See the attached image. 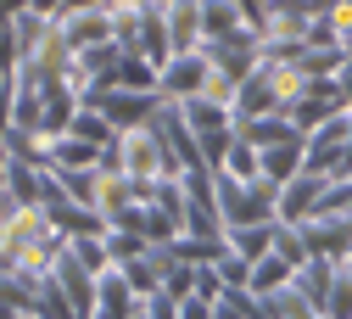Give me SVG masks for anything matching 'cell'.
Masks as SVG:
<instances>
[{"instance_id": "1", "label": "cell", "mask_w": 352, "mask_h": 319, "mask_svg": "<svg viewBox=\"0 0 352 319\" xmlns=\"http://www.w3.org/2000/svg\"><path fill=\"white\" fill-rule=\"evenodd\" d=\"M101 168H112V174H123V179H135L140 185V202L162 185V179H179L185 168H179V157L168 152V141L151 129V123H140V129H123L118 141L107 146V157H101Z\"/></svg>"}, {"instance_id": "2", "label": "cell", "mask_w": 352, "mask_h": 319, "mask_svg": "<svg viewBox=\"0 0 352 319\" xmlns=\"http://www.w3.org/2000/svg\"><path fill=\"white\" fill-rule=\"evenodd\" d=\"M84 107L107 112V123L123 134V129L151 123V112L162 107V96H157V90H112V84H101V90H90V96H84Z\"/></svg>"}, {"instance_id": "3", "label": "cell", "mask_w": 352, "mask_h": 319, "mask_svg": "<svg viewBox=\"0 0 352 319\" xmlns=\"http://www.w3.org/2000/svg\"><path fill=\"white\" fill-rule=\"evenodd\" d=\"M314 0H269L257 17V45H307Z\"/></svg>"}, {"instance_id": "4", "label": "cell", "mask_w": 352, "mask_h": 319, "mask_svg": "<svg viewBox=\"0 0 352 319\" xmlns=\"http://www.w3.org/2000/svg\"><path fill=\"white\" fill-rule=\"evenodd\" d=\"M341 112H346V96L336 90V79H307L302 96L285 107V118L296 123V134H314L319 123H330V118H341Z\"/></svg>"}, {"instance_id": "5", "label": "cell", "mask_w": 352, "mask_h": 319, "mask_svg": "<svg viewBox=\"0 0 352 319\" xmlns=\"http://www.w3.org/2000/svg\"><path fill=\"white\" fill-rule=\"evenodd\" d=\"M51 280H56V291L67 297V308H73V319H96V297H101V275H90L78 258H73V247H62V258L51 263Z\"/></svg>"}, {"instance_id": "6", "label": "cell", "mask_w": 352, "mask_h": 319, "mask_svg": "<svg viewBox=\"0 0 352 319\" xmlns=\"http://www.w3.org/2000/svg\"><path fill=\"white\" fill-rule=\"evenodd\" d=\"M201 51H207V68H212V73L252 79V73H257V56H263V45H257V28H241V34H230V39H207Z\"/></svg>"}, {"instance_id": "7", "label": "cell", "mask_w": 352, "mask_h": 319, "mask_svg": "<svg viewBox=\"0 0 352 319\" xmlns=\"http://www.w3.org/2000/svg\"><path fill=\"white\" fill-rule=\"evenodd\" d=\"M207 51H179V56H168L162 68H157V96H168V101H190V96H201V84H207Z\"/></svg>"}, {"instance_id": "8", "label": "cell", "mask_w": 352, "mask_h": 319, "mask_svg": "<svg viewBox=\"0 0 352 319\" xmlns=\"http://www.w3.org/2000/svg\"><path fill=\"white\" fill-rule=\"evenodd\" d=\"M324 191H330V174H296L280 185V224H302V218H314L324 207Z\"/></svg>"}, {"instance_id": "9", "label": "cell", "mask_w": 352, "mask_h": 319, "mask_svg": "<svg viewBox=\"0 0 352 319\" xmlns=\"http://www.w3.org/2000/svg\"><path fill=\"white\" fill-rule=\"evenodd\" d=\"M302 236H307V252L314 258H346L352 252V218L314 213V218H302Z\"/></svg>"}, {"instance_id": "10", "label": "cell", "mask_w": 352, "mask_h": 319, "mask_svg": "<svg viewBox=\"0 0 352 319\" xmlns=\"http://www.w3.org/2000/svg\"><path fill=\"white\" fill-rule=\"evenodd\" d=\"M162 17H168V51H173V56H179V51H201V45H207L201 0H168Z\"/></svg>"}, {"instance_id": "11", "label": "cell", "mask_w": 352, "mask_h": 319, "mask_svg": "<svg viewBox=\"0 0 352 319\" xmlns=\"http://www.w3.org/2000/svg\"><path fill=\"white\" fill-rule=\"evenodd\" d=\"M129 207H140V185L135 179H123V174H112V168H101V191H96V213L107 218V230L129 213Z\"/></svg>"}, {"instance_id": "12", "label": "cell", "mask_w": 352, "mask_h": 319, "mask_svg": "<svg viewBox=\"0 0 352 319\" xmlns=\"http://www.w3.org/2000/svg\"><path fill=\"white\" fill-rule=\"evenodd\" d=\"M73 51H90V45H112V12H73V17H56Z\"/></svg>"}, {"instance_id": "13", "label": "cell", "mask_w": 352, "mask_h": 319, "mask_svg": "<svg viewBox=\"0 0 352 319\" xmlns=\"http://www.w3.org/2000/svg\"><path fill=\"white\" fill-rule=\"evenodd\" d=\"M274 224H280V218H269V224H235V230H224V247H230L235 258L257 263V258L274 252Z\"/></svg>"}, {"instance_id": "14", "label": "cell", "mask_w": 352, "mask_h": 319, "mask_svg": "<svg viewBox=\"0 0 352 319\" xmlns=\"http://www.w3.org/2000/svg\"><path fill=\"white\" fill-rule=\"evenodd\" d=\"M302 168H307V134H296V141H285V146H269V152H263V179H274V185L296 179Z\"/></svg>"}, {"instance_id": "15", "label": "cell", "mask_w": 352, "mask_h": 319, "mask_svg": "<svg viewBox=\"0 0 352 319\" xmlns=\"http://www.w3.org/2000/svg\"><path fill=\"white\" fill-rule=\"evenodd\" d=\"M235 134H241V141H252L257 152H269V146L296 141V123H291L285 112H274V118H241V123H235Z\"/></svg>"}, {"instance_id": "16", "label": "cell", "mask_w": 352, "mask_h": 319, "mask_svg": "<svg viewBox=\"0 0 352 319\" xmlns=\"http://www.w3.org/2000/svg\"><path fill=\"white\" fill-rule=\"evenodd\" d=\"M307 302H314L319 313H324V302H330V286H336V258H307L302 269H296V280H291Z\"/></svg>"}, {"instance_id": "17", "label": "cell", "mask_w": 352, "mask_h": 319, "mask_svg": "<svg viewBox=\"0 0 352 319\" xmlns=\"http://www.w3.org/2000/svg\"><path fill=\"white\" fill-rule=\"evenodd\" d=\"M51 218H56V230L67 236V241H78V236H107V218L96 213V207H78V202H56V207H45Z\"/></svg>"}, {"instance_id": "18", "label": "cell", "mask_w": 352, "mask_h": 319, "mask_svg": "<svg viewBox=\"0 0 352 319\" xmlns=\"http://www.w3.org/2000/svg\"><path fill=\"white\" fill-rule=\"evenodd\" d=\"M201 28H207V39H230V34L252 28V23L241 12V0H201Z\"/></svg>"}, {"instance_id": "19", "label": "cell", "mask_w": 352, "mask_h": 319, "mask_svg": "<svg viewBox=\"0 0 352 319\" xmlns=\"http://www.w3.org/2000/svg\"><path fill=\"white\" fill-rule=\"evenodd\" d=\"M179 112H185V123H190V134H196V141H201V134H218V129H235L230 107H212L207 96H190V101H179Z\"/></svg>"}, {"instance_id": "20", "label": "cell", "mask_w": 352, "mask_h": 319, "mask_svg": "<svg viewBox=\"0 0 352 319\" xmlns=\"http://www.w3.org/2000/svg\"><path fill=\"white\" fill-rule=\"evenodd\" d=\"M101 146L90 141H78V134H56V146H51V168H101Z\"/></svg>"}, {"instance_id": "21", "label": "cell", "mask_w": 352, "mask_h": 319, "mask_svg": "<svg viewBox=\"0 0 352 319\" xmlns=\"http://www.w3.org/2000/svg\"><path fill=\"white\" fill-rule=\"evenodd\" d=\"M296 280V269L280 258V252H269V258H257L252 263V297H269V291H285Z\"/></svg>"}, {"instance_id": "22", "label": "cell", "mask_w": 352, "mask_h": 319, "mask_svg": "<svg viewBox=\"0 0 352 319\" xmlns=\"http://www.w3.org/2000/svg\"><path fill=\"white\" fill-rule=\"evenodd\" d=\"M263 302V319H319V308L307 302L296 286H285V291H269V297H257Z\"/></svg>"}, {"instance_id": "23", "label": "cell", "mask_w": 352, "mask_h": 319, "mask_svg": "<svg viewBox=\"0 0 352 319\" xmlns=\"http://www.w3.org/2000/svg\"><path fill=\"white\" fill-rule=\"evenodd\" d=\"M218 168H224L230 179H241V185H252V179L263 174V152H257L252 141H241V134H235V146L224 152V163H218Z\"/></svg>"}, {"instance_id": "24", "label": "cell", "mask_w": 352, "mask_h": 319, "mask_svg": "<svg viewBox=\"0 0 352 319\" xmlns=\"http://www.w3.org/2000/svg\"><path fill=\"white\" fill-rule=\"evenodd\" d=\"M112 90H157V62L123 51V62H118V73H112Z\"/></svg>"}, {"instance_id": "25", "label": "cell", "mask_w": 352, "mask_h": 319, "mask_svg": "<svg viewBox=\"0 0 352 319\" xmlns=\"http://www.w3.org/2000/svg\"><path fill=\"white\" fill-rule=\"evenodd\" d=\"M67 134H78V141H90V146H101V152L118 141V129H112V123H107V112H96V107H78V118H73V129H67Z\"/></svg>"}, {"instance_id": "26", "label": "cell", "mask_w": 352, "mask_h": 319, "mask_svg": "<svg viewBox=\"0 0 352 319\" xmlns=\"http://www.w3.org/2000/svg\"><path fill=\"white\" fill-rule=\"evenodd\" d=\"M168 252L179 258V263H196V269H201V263H212L218 252H224V241H201V236H173V241H168Z\"/></svg>"}, {"instance_id": "27", "label": "cell", "mask_w": 352, "mask_h": 319, "mask_svg": "<svg viewBox=\"0 0 352 319\" xmlns=\"http://www.w3.org/2000/svg\"><path fill=\"white\" fill-rule=\"evenodd\" d=\"M274 252H280L291 269H302L307 258H314V252H307V236H302V224H274Z\"/></svg>"}, {"instance_id": "28", "label": "cell", "mask_w": 352, "mask_h": 319, "mask_svg": "<svg viewBox=\"0 0 352 319\" xmlns=\"http://www.w3.org/2000/svg\"><path fill=\"white\" fill-rule=\"evenodd\" d=\"M212 269H218V280H224V291H252V263H246V258H235L230 247L212 258Z\"/></svg>"}, {"instance_id": "29", "label": "cell", "mask_w": 352, "mask_h": 319, "mask_svg": "<svg viewBox=\"0 0 352 319\" xmlns=\"http://www.w3.org/2000/svg\"><path fill=\"white\" fill-rule=\"evenodd\" d=\"M140 252H151V241H146V236L118 230V224L107 230V258H112V269H118V263H129V258H140Z\"/></svg>"}, {"instance_id": "30", "label": "cell", "mask_w": 352, "mask_h": 319, "mask_svg": "<svg viewBox=\"0 0 352 319\" xmlns=\"http://www.w3.org/2000/svg\"><path fill=\"white\" fill-rule=\"evenodd\" d=\"M140 313H146V319H179V297H168V291H151V297L140 302Z\"/></svg>"}, {"instance_id": "31", "label": "cell", "mask_w": 352, "mask_h": 319, "mask_svg": "<svg viewBox=\"0 0 352 319\" xmlns=\"http://www.w3.org/2000/svg\"><path fill=\"white\" fill-rule=\"evenodd\" d=\"M196 297H207V302L224 297V280H218V269H212V263H201V269H196Z\"/></svg>"}, {"instance_id": "32", "label": "cell", "mask_w": 352, "mask_h": 319, "mask_svg": "<svg viewBox=\"0 0 352 319\" xmlns=\"http://www.w3.org/2000/svg\"><path fill=\"white\" fill-rule=\"evenodd\" d=\"M17 62H23V51H17V28H12V23H0V68L12 73Z\"/></svg>"}, {"instance_id": "33", "label": "cell", "mask_w": 352, "mask_h": 319, "mask_svg": "<svg viewBox=\"0 0 352 319\" xmlns=\"http://www.w3.org/2000/svg\"><path fill=\"white\" fill-rule=\"evenodd\" d=\"M212 308L218 302H207V297H185L179 302V319H212Z\"/></svg>"}, {"instance_id": "34", "label": "cell", "mask_w": 352, "mask_h": 319, "mask_svg": "<svg viewBox=\"0 0 352 319\" xmlns=\"http://www.w3.org/2000/svg\"><path fill=\"white\" fill-rule=\"evenodd\" d=\"M336 90L346 96V107H352V51L341 56V68H336Z\"/></svg>"}, {"instance_id": "35", "label": "cell", "mask_w": 352, "mask_h": 319, "mask_svg": "<svg viewBox=\"0 0 352 319\" xmlns=\"http://www.w3.org/2000/svg\"><path fill=\"white\" fill-rule=\"evenodd\" d=\"M73 12H107V0H62V17H73Z\"/></svg>"}, {"instance_id": "36", "label": "cell", "mask_w": 352, "mask_h": 319, "mask_svg": "<svg viewBox=\"0 0 352 319\" xmlns=\"http://www.w3.org/2000/svg\"><path fill=\"white\" fill-rule=\"evenodd\" d=\"M12 129V90H0V134Z\"/></svg>"}, {"instance_id": "37", "label": "cell", "mask_w": 352, "mask_h": 319, "mask_svg": "<svg viewBox=\"0 0 352 319\" xmlns=\"http://www.w3.org/2000/svg\"><path fill=\"white\" fill-rule=\"evenodd\" d=\"M135 6H146V0H107V12H135Z\"/></svg>"}, {"instance_id": "38", "label": "cell", "mask_w": 352, "mask_h": 319, "mask_svg": "<svg viewBox=\"0 0 352 319\" xmlns=\"http://www.w3.org/2000/svg\"><path fill=\"white\" fill-rule=\"evenodd\" d=\"M6 174H12V152L0 146V191H6Z\"/></svg>"}, {"instance_id": "39", "label": "cell", "mask_w": 352, "mask_h": 319, "mask_svg": "<svg viewBox=\"0 0 352 319\" xmlns=\"http://www.w3.org/2000/svg\"><path fill=\"white\" fill-rule=\"evenodd\" d=\"M151 6H168V0H151Z\"/></svg>"}, {"instance_id": "40", "label": "cell", "mask_w": 352, "mask_h": 319, "mask_svg": "<svg viewBox=\"0 0 352 319\" xmlns=\"http://www.w3.org/2000/svg\"><path fill=\"white\" fill-rule=\"evenodd\" d=\"M346 179H352V174H346Z\"/></svg>"}]
</instances>
